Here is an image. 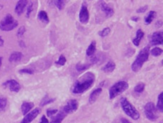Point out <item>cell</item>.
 Listing matches in <instances>:
<instances>
[{"mask_svg": "<svg viewBox=\"0 0 163 123\" xmlns=\"http://www.w3.org/2000/svg\"><path fill=\"white\" fill-rule=\"evenodd\" d=\"M95 75L92 72H87L75 81L72 92L75 94H80L88 90L95 82Z\"/></svg>", "mask_w": 163, "mask_h": 123, "instance_id": "6da1fadb", "label": "cell"}, {"mask_svg": "<svg viewBox=\"0 0 163 123\" xmlns=\"http://www.w3.org/2000/svg\"><path fill=\"white\" fill-rule=\"evenodd\" d=\"M149 46H147L144 48L138 54L137 57L135 59L134 63L132 64V70L134 72H138L141 69L142 66L146 61H147L149 59Z\"/></svg>", "mask_w": 163, "mask_h": 123, "instance_id": "7a4b0ae2", "label": "cell"}, {"mask_svg": "<svg viewBox=\"0 0 163 123\" xmlns=\"http://www.w3.org/2000/svg\"><path fill=\"white\" fill-rule=\"evenodd\" d=\"M121 106L124 112L129 117L132 118L134 120H137L140 118V114L138 112L137 109L128 101L126 98H122L121 99Z\"/></svg>", "mask_w": 163, "mask_h": 123, "instance_id": "3957f363", "label": "cell"}, {"mask_svg": "<svg viewBox=\"0 0 163 123\" xmlns=\"http://www.w3.org/2000/svg\"><path fill=\"white\" fill-rule=\"evenodd\" d=\"M129 84L124 81H121L113 84L109 89V98L110 99H114L119 95L122 94L124 92L127 90Z\"/></svg>", "mask_w": 163, "mask_h": 123, "instance_id": "277c9868", "label": "cell"}, {"mask_svg": "<svg viewBox=\"0 0 163 123\" xmlns=\"http://www.w3.org/2000/svg\"><path fill=\"white\" fill-rule=\"evenodd\" d=\"M18 25V22L11 15L7 14L0 22V30L2 31H11Z\"/></svg>", "mask_w": 163, "mask_h": 123, "instance_id": "5b68a950", "label": "cell"}, {"mask_svg": "<svg viewBox=\"0 0 163 123\" xmlns=\"http://www.w3.org/2000/svg\"><path fill=\"white\" fill-rule=\"evenodd\" d=\"M145 114L146 118L150 121H155L159 117L158 109L152 102L147 103L145 106Z\"/></svg>", "mask_w": 163, "mask_h": 123, "instance_id": "8992f818", "label": "cell"}, {"mask_svg": "<svg viewBox=\"0 0 163 123\" xmlns=\"http://www.w3.org/2000/svg\"><path fill=\"white\" fill-rule=\"evenodd\" d=\"M79 20L82 24H87L89 21V12L87 8L86 3L84 1L81 6V10L79 12Z\"/></svg>", "mask_w": 163, "mask_h": 123, "instance_id": "52a82bcc", "label": "cell"}, {"mask_svg": "<svg viewBox=\"0 0 163 123\" xmlns=\"http://www.w3.org/2000/svg\"><path fill=\"white\" fill-rule=\"evenodd\" d=\"M78 102L75 99H71L69 102L67 103L63 107L62 110L65 112L66 114H71L73 112H75L78 109Z\"/></svg>", "mask_w": 163, "mask_h": 123, "instance_id": "ba28073f", "label": "cell"}, {"mask_svg": "<svg viewBox=\"0 0 163 123\" xmlns=\"http://www.w3.org/2000/svg\"><path fill=\"white\" fill-rule=\"evenodd\" d=\"M3 86L5 88H8L11 92H18L21 89L20 84L17 81L14 80V79L7 81V82L3 84Z\"/></svg>", "mask_w": 163, "mask_h": 123, "instance_id": "9c48e42d", "label": "cell"}, {"mask_svg": "<svg viewBox=\"0 0 163 123\" xmlns=\"http://www.w3.org/2000/svg\"><path fill=\"white\" fill-rule=\"evenodd\" d=\"M40 109L39 108H36V109H33L32 112H30V113L27 114L25 115V117L24 118V119L21 121L20 123H31L38 116L39 114L40 113Z\"/></svg>", "mask_w": 163, "mask_h": 123, "instance_id": "30bf717a", "label": "cell"}, {"mask_svg": "<svg viewBox=\"0 0 163 123\" xmlns=\"http://www.w3.org/2000/svg\"><path fill=\"white\" fill-rule=\"evenodd\" d=\"M162 31L155 32L150 36V43L152 46H158L162 44Z\"/></svg>", "mask_w": 163, "mask_h": 123, "instance_id": "8fae6325", "label": "cell"}, {"mask_svg": "<svg viewBox=\"0 0 163 123\" xmlns=\"http://www.w3.org/2000/svg\"><path fill=\"white\" fill-rule=\"evenodd\" d=\"M99 7L101 10V11H103L104 12V14H106V17H111V16H113L114 11H113V9L111 7H110L105 1H100L99 2Z\"/></svg>", "mask_w": 163, "mask_h": 123, "instance_id": "7c38bea8", "label": "cell"}, {"mask_svg": "<svg viewBox=\"0 0 163 123\" xmlns=\"http://www.w3.org/2000/svg\"><path fill=\"white\" fill-rule=\"evenodd\" d=\"M27 3H28V1H26V0H20V1H17V4H16L15 10H14L15 13L17 15L20 16L22 14Z\"/></svg>", "mask_w": 163, "mask_h": 123, "instance_id": "4fadbf2b", "label": "cell"}, {"mask_svg": "<svg viewBox=\"0 0 163 123\" xmlns=\"http://www.w3.org/2000/svg\"><path fill=\"white\" fill-rule=\"evenodd\" d=\"M101 92H102V89H101V88H98V89L93 91L92 93L90 94L89 99H88V102H89V103L91 104V105L94 104V102L97 100V99H98V96H100Z\"/></svg>", "mask_w": 163, "mask_h": 123, "instance_id": "5bb4252c", "label": "cell"}, {"mask_svg": "<svg viewBox=\"0 0 163 123\" xmlns=\"http://www.w3.org/2000/svg\"><path fill=\"white\" fill-rule=\"evenodd\" d=\"M66 115L67 114L62 109L57 114V115H55V117L52 118L50 123H61L64 118L66 117Z\"/></svg>", "mask_w": 163, "mask_h": 123, "instance_id": "9a60e30c", "label": "cell"}, {"mask_svg": "<svg viewBox=\"0 0 163 123\" xmlns=\"http://www.w3.org/2000/svg\"><path fill=\"white\" fill-rule=\"evenodd\" d=\"M34 107V104L33 102H23L22 105L21 106L22 112L23 115H26Z\"/></svg>", "mask_w": 163, "mask_h": 123, "instance_id": "2e32d148", "label": "cell"}, {"mask_svg": "<svg viewBox=\"0 0 163 123\" xmlns=\"http://www.w3.org/2000/svg\"><path fill=\"white\" fill-rule=\"evenodd\" d=\"M144 35H145V33H143V31H142L141 29H139V30L137 31L136 37L134 38V40H132V42H133L134 45L135 46H139V43H140L142 39L144 37Z\"/></svg>", "mask_w": 163, "mask_h": 123, "instance_id": "e0dca14e", "label": "cell"}, {"mask_svg": "<svg viewBox=\"0 0 163 123\" xmlns=\"http://www.w3.org/2000/svg\"><path fill=\"white\" fill-rule=\"evenodd\" d=\"M22 53H20V52H14L12 54H11V56H10V58L9 60L11 63H16V62H18L20 60H21V59L22 58Z\"/></svg>", "mask_w": 163, "mask_h": 123, "instance_id": "ac0fdd59", "label": "cell"}, {"mask_svg": "<svg viewBox=\"0 0 163 123\" xmlns=\"http://www.w3.org/2000/svg\"><path fill=\"white\" fill-rule=\"evenodd\" d=\"M116 69V64L113 61H109L104 67L102 68V71L105 73H111Z\"/></svg>", "mask_w": 163, "mask_h": 123, "instance_id": "d6986e66", "label": "cell"}, {"mask_svg": "<svg viewBox=\"0 0 163 123\" xmlns=\"http://www.w3.org/2000/svg\"><path fill=\"white\" fill-rule=\"evenodd\" d=\"M156 17H157L156 12L153 11V10H152V11L149 12V14H148L147 15V17H145V24H147H147H151V22L153 21V20Z\"/></svg>", "mask_w": 163, "mask_h": 123, "instance_id": "ffe728a7", "label": "cell"}, {"mask_svg": "<svg viewBox=\"0 0 163 123\" xmlns=\"http://www.w3.org/2000/svg\"><path fill=\"white\" fill-rule=\"evenodd\" d=\"M38 18L39 20H41V21L43 22L46 23V24L49 23V22H50L48 18V15L46 12L44 11V10H42V11H40V12H39Z\"/></svg>", "mask_w": 163, "mask_h": 123, "instance_id": "44dd1931", "label": "cell"}, {"mask_svg": "<svg viewBox=\"0 0 163 123\" xmlns=\"http://www.w3.org/2000/svg\"><path fill=\"white\" fill-rule=\"evenodd\" d=\"M96 50V42L93 41L92 43L89 45L88 49H87L86 55L88 56H92L95 53Z\"/></svg>", "mask_w": 163, "mask_h": 123, "instance_id": "7402d4cb", "label": "cell"}, {"mask_svg": "<svg viewBox=\"0 0 163 123\" xmlns=\"http://www.w3.org/2000/svg\"><path fill=\"white\" fill-rule=\"evenodd\" d=\"M91 66V65L90 64H82V63H77L76 65V70L78 71V72H82V71H86V69H88V68Z\"/></svg>", "mask_w": 163, "mask_h": 123, "instance_id": "603a6c76", "label": "cell"}, {"mask_svg": "<svg viewBox=\"0 0 163 123\" xmlns=\"http://www.w3.org/2000/svg\"><path fill=\"white\" fill-rule=\"evenodd\" d=\"M162 96L163 93H161L158 96V104H157V109L160 111V112H163V105H162Z\"/></svg>", "mask_w": 163, "mask_h": 123, "instance_id": "cb8c5ba5", "label": "cell"}, {"mask_svg": "<svg viewBox=\"0 0 163 123\" xmlns=\"http://www.w3.org/2000/svg\"><path fill=\"white\" fill-rule=\"evenodd\" d=\"M145 88V84L143 83H139L137 84L134 87V92L137 93L141 94L144 92Z\"/></svg>", "mask_w": 163, "mask_h": 123, "instance_id": "d4e9b609", "label": "cell"}, {"mask_svg": "<svg viewBox=\"0 0 163 123\" xmlns=\"http://www.w3.org/2000/svg\"><path fill=\"white\" fill-rule=\"evenodd\" d=\"M7 99L5 97H0V112L4 110V109L7 107Z\"/></svg>", "mask_w": 163, "mask_h": 123, "instance_id": "484cf974", "label": "cell"}, {"mask_svg": "<svg viewBox=\"0 0 163 123\" xmlns=\"http://www.w3.org/2000/svg\"><path fill=\"white\" fill-rule=\"evenodd\" d=\"M162 53V49L158 47L155 48H153L152 50H151V54H152L153 56H155V57H157V56H160Z\"/></svg>", "mask_w": 163, "mask_h": 123, "instance_id": "4316f807", "label": "cell"}, {"mask_svg": "<svg viewBox=\"0 0 163 123\" xmlns=\"http://www.w3.org/2000/svg\"><path fill=\"white\" fill-rule=\"evenodd\" d=\"M53 3L55 4V5L60 10H62V9H64L65 7V1H62V0H57V1H53Z\"/></svg>", "mask_w": 163, "mask_h": 123, "instance_id": "83f0119b", "label": "cell"}, {"mask_svg": "<svg viewBox=\"0 0 163 123\" xmlns=\"http://www.w3.org/2000/svg\"><path fill=\"white\" fill-rule=\"evenodd\" d=\"M110 31L111 30L109 27H105V28L103 29L102 30H101V31L98 33V35H99L101 37H106V36H107L109 34Z\"/></svg>", "mask_w": 163, "mask_h": 123, "instance_id": "f1b7e54d", "label": "cell"}, {"mask_svg": "<svg viewBox=\"0 0 163 123\" xmlns=\"http://www.w3.org/2000/svg\"><path fill=\"white\" fill-rule=\"evenodd\" d=\"M55 100V99H50V98H48V96H46V97H45L44 99H43V100L42 101L40 105H41V106H45V105H48V104H50V103H52V102H54Z\"/></svg>", "mask_w": 163, "mask_h": 123, "instance_id": "f546056e", "label": "cell"}, {"mask_svg": "<svg viewBox=\"0 0 163 123\" xmlns=\"http://www.w3.org/2000/svg\"><path fill=\"white\" fill-rule=\"evenodd\" d=\"M65 63H66V58H65V56H62V55H61V56H60L58 61L55 62V63H56L57 65H59V66H64V65L65 64Z\"/></svg>", "mask_w": 163, "mask_h": 123, "instance_id": "4dcf8cb0", "label": "cell"}, {"mask_svg": "<svg viewBox=\"0 0 163 123\" xmlns=\"http://www.w3.org/2000/svg\"><path fill=\"white\" fill-rule=\"evenodd\" d=\"M33 10V3L31 1V2H30V4H29V5H28V7H27V14H26V16H27V17H30V14H31Z\"/></svg>", "mask_w": 163, "mask_h": 123, "instance_id": "1f68e13d", "label": "cell"}, {"mask_svg": "<svg viewBox=\"0 0 163 123\" xmlns=\"http://www.w3.org/2000/svg\"><path fill=\"white\" fill-rule=\"evenodd\" d=\"M25 33V27L24 26H22L20 27V29H18L17 30V36L18 37H22V36L24 35V33Z\"/></svg>", "mask_w": 163, "mask_h": 123, "instance_id": "d6a6232c", "label": "cell"}, {"mask_svg": "<svg viewBox=\"0 0 163 123\" xmlns=\"http://www.w3.org/2000/svg\"><path fill=\"white\" fill-rule=\"evenodd\" d=\"M20 73H28V74H33L34 72L32 69H21L20 71Z\"/></svg>", "mask_w": 163, "mask_h": 123, "instance_id": "836d02e7", "label": "cell"}, {"mask_svg": "<svg viewBox=\"0 0 163 123\" xmlns=\"http://www.w3.org/2000/svg\"><path fill=\"white\" fill-rule=\"evenodd\" d=\"M58 112V109H48L47 115L48 117H52Z\"/></svg>", "mask_w": 163, "mask_h": 123, "instance_id": "e575fe53", "label": "cell"}, {"mask_svg": "<svg viewBox=\"0 0 163 123\" xmlns=\"http://www.w3.org/2000/svg\"><path fill=\"white\" fill-rule=\"evenodd\" d=\"M148 9V7L147 5L145 6H143V7H140L139 9H138L137 10V13H143V12H145Z\"/></svg>", "mask_w": 163, "mask_h": 123, "instance_id": "d590c367", "label": "cell"}, {"mask_svg": "<svg viewBox=\"0 0 163 123\" xmlns=\"http://www.w3.org/2000/svg\"><path fill=\"white\" fill-rule=\"evenodd\" d=\"M40 123H49L48 120V119L46 118V116H45V115H43V116L42 117Z\"/></svg>", "mask_w": 163, "mask_h": 123, "instance_id": "8d00e7d4", "label": "cell"}, {"mask_svg": "<svg viewBox=\"0 0 163 123\" xmlns=\"http://www.w3.org/2000/svg\"><path fill=\"white\" fill-rule=\"evenodd\" d=\"M122 120V123H132V122H129V121L128 120L125 119V118H122V120Z\"/></svg>", "mask_w": 163, "mask_h": 123, "instance_id": "74e56055", "label": "cell"}, {"mask_svg": "<svg viewBox=\"0 0 163 123\" xmlns=\"http://www.w3.org/2000/svg\"><path fill=\"white\" fill-rule=\"evenodd\" d=\"M3 45H4V40L1 37H0V46H3Z\"/></svg>", "mask_w": 163, "mask_h": 123, "instance_id": "f35d334b", "label": "cell"}, {"mask_svg": "<svg viewBox=\"0 0 163 123\" xmlns=\"http://www.w3.org/2000/svg\"><path fill=\"white\" fill-rule=\"evenodd\" d=\"M162 21H159V22H157V24H158V27H160L162 25Z\"/></svg>", "mask_w": 163, "mask_h": 123, "instance_id": "ab89813d", "label": "cell"}, {"mask_svg": "<svg viewBox=\"0 0 163 123\" xmlns=\"http://www.w3.org/2000/svg\"><path fill=\"white\" fill-rule=\"evenodd\" d=\"M1 63H2V57H0V67L1 66Z\"/></svg>", "mask_w": 163, "mask_h": 123, "instance_id": "60d3db41", "label": "cell"}, {"mask_svg": "<svg viewBox=\"0 0 163 123\" xmlns=\"http://www.w3.org/2000/svg\"><path fill=\"white\" fill-rule=\"evenodd\" d=\"M134 20H135V21H137L138 20H139V18H132Z\"/></svg>", "mask_w": 163, "mask_h": 123, "instance_id": "b9f144b4", "label": "cell"}]
</instances>
